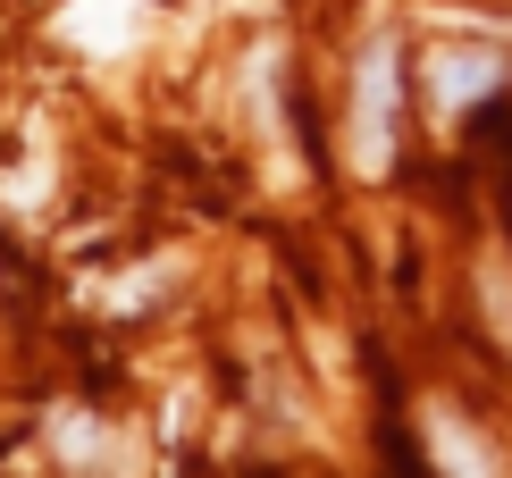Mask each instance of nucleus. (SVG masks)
Segmentation results:
<instances>
[{"label":"nucleus","mask_w":512,"mask_h":478,"mask_svg":"<svg viewBox=\"0 0 512 478\" xmlns=\"http://www.w3.org/2000/svg\"><path fill=\"white\" fill-rule=\"evenodd\" d=\"M387 143H395V34H370V51H361V93H353V160H361V177L387 168Z\"/></svg>","instance_id":"nucleus-1"},{"label":"nucleus","mask_w":512,"mask_h":478,"mask_svg":"<svg viewBox=\"0 0 512 478\" xmlns=\"http://www.w3.org/2000/svg\"><path fill=\"white\" fill-rule=\"evenodd\" d=\"M429 84H437V110H462V101H487L504 84V68L487 51H445L437 68H429Z\"/></svg>","instance_id":"nucleus-2"},{"label":"nucleus","mask_w":512,"mask_h":478,"mask_svg":"<svg viewBox=\"0 0 512 478\" xmlns=\"http://www.w3.org/2000/svg\"><path fill=\"white\" fill-rule=\"evenodd\" d=\"M118 9H126V0H76V34L118 42Z\"/></svg>","instance_id":"nucleus-3"}]
</instances>
